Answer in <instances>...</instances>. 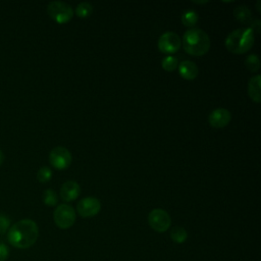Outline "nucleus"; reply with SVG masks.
Wrapping results in <instances>:
<instances>
[{
    "label": "nucleus",
    "mask_w": 261,
    "mask_h": 261,
    "mask_svg": "<svg viewBox=\"0 0 261 261\" xmlns=\"http://www.w3.org/2000/svg\"><path fill=\"white\" fill-rule=\"evenodd\" d=\"M208 1H193V3H196V4H205Z\"/></svg>",
    "instance_id": "obj_26"
},
{
    "label": "nucleus",
    "mask_w": 261,
    "mask_h": 261,
    "mask_svg": "<svg viewBox=\"0 0 261 261\" xmlns=\"http://www.w3.org/2000/svg\"><path fill=\"white\" fill-rule=\"evenodd\" d=\"M93 11V5L90 2H81L75 7V14L81 18H86L91 15Z\"/></svg>",
    "instance_id": "obj_17"
},
{
    "label": "nucleus",
    "mask_w": 261,
    "mask_h": 261,
    "mask_svg": "<svg viewBox=\"0 0 261 261\" xmlns=\"http://www.w3.org/2000/svg\"><path fill=\"white\" fill-rule=\"evenodd\" d=\"M57 195L56 193L51 190V189H47L44 191L43 193V202L45 205L47 206H55L57 204Z\"/></svg>",
    "instance_id": "obj_20"
},
{
    "label": "nucleus",
    "mask_w": 261,
    "mask_h": 261,
    "mask_svg": "<svg viewBox=\"0 0 261 261\" xmlns=\"http://www.w3.org/2000/svg\"><path fill=\"white\" fill-rule=\"evenodd\" d=\"M231 119L230 112L225 108H216L214 109L208 117L209 124L215 128H222L226 126Z\"/></svg>",
    "instance_id": "obj_10"
},
{
    "label": "nucleus",
    "mask_w": 261,
    "mask_h": 261,
    "mask_svg": "<svg viewBox=\"0 0 261 261\" xmlns=\"http://www.w3.org/2000/svg\"><path fill=\"white\" fill-rule=\"evenodd\" d=\"M39 237V228L37 223L32 219H21L7 231V240L9 244L17 249H28L32 247Z\"/></svg>",
    "instance_id": "obj_1"
},
{
    "label": "nucleus",
    "mask_w": 261,
    "mask_h": 261,
    "mask_svg": "<svg viewBox=\"0 0 261 261\" xmlns=\"http://www.w3.org/2000/svg\"><path fill=\"white\" fill-rule=\"evenodd\" d=\"M170 238L171 240L176 244H182L186 242L188 238L187 230L181 226H174L171 228L170 231Z\"/></svg>",
    "instance_id": "obj_15"
},
{
    "label": "nucleus",
    "mask_w": 261,
    "mask_h": 261,
    "mask_svg": "<svg viewBox=\"0 0 261 261\" xmlns=\"http://www.w3.org/2000/svg\"><path fill=\"white\" fill-rule=\"evenodd\" d=\"M49 16L58 23H66L73 16L72 7L63 1H51L47 5Z\"/></svg>",
    "instance_id": "obj_4"
},
{
    "label": "nucleus",
    "mask_w": 261,
    "mask_h": 261,
    "mask_svg": "<svg viewBox=\"0 0 261 261\" xmlns=\"http://www.w3.org/2000/svg\"><path fill=\"white\" fill-rule=\"evenodd\" d=\"M233 15L238 21L245 23V24H250L253 20L251 10L245 5L237 6L233 10Z\"/></svg>",
    "instance_id": "obj_14"
},
{
    "label": "nucleus",
    "mask_w": 261,
    "mask_h": 261,
    "mask_svg": "<svg viewBox=\"0 0 261 261\" xmlns=\"http://www.w3.org/2000/svg\"><path fill=\"white\" fill-rule=\"evenodd\" d=\"M71 160H72V157L70 152L66 148L61 146L55 147L49 153L50 164L55 169H58V170L66 169L70 165Z\"/></svg>",
    "instance_id": "obj_7"
},
{
    "label": "nucleus",
    "mask_w": 261,
    "mask_h": 261,
    "mask_svg": "<svg viewBox=\"0 0 261 261\" xmlns=\"http://www.w3.org/2000/svg\"><path fill=\"white\" fill-rule=\"evenodd\" d=\"M260 83H261V76L259 74L251 77L248 83V94L250 98L256 103H259L261 101Z\"/></svg>",
    "instance_id": "obj_13"
},
{
    "label": "nucleus",
    "mask_w": 261,
    "mask_h": 261,
    "mask_svg": "<svg viewBox=\"0 0 261 261\" xmlns=\"http://www.w3.org/2000/svg\"><path fill=\"white\" fill-rule=\"evenodd\" d=\"M81 193L80 185L73 180L65 181L60 188V197L65 202H71L75 200Z\"/></svg>",
    "instance_id": "obj_11"
},
{
    "label": "nucleus",
    "mask_w": 261,
    "mask_h": 261,
    "mask_svg": "<svg viewBox=\"0 0 261 261\" xmlns=\"http://www.w3.org/2000/svg\"><path fill=\"white\" fill-rule=\"evenodd\" d=\"M250 29H251L254 33H260L261 21H260L259 19H254V20H252V22L250 23Z\"/></svg>",
    "instance_id": "obj_24"
},
{
    "label": "nucleus",
    "mask_w": 261,
    "mask_h": 261,
    "mask_svg": "<svg viewBox=\"0 0 261 261\" xmlns=\"http://www.w3.org/2000/svg\"><path fill=\"white\" fill-rule=\"evenodd\" d=\"M178 65V61L174 56H165L161 61V66L166 71H173Z\"/></svg>",
    "instance_id": "obj_19"
},
{
    "label": "nucleus",
    "mask_w": 261,
    "mask_h": 261,
    "mask_svg": "<svg viewBox=\"0 0 261 261\" xmlns=\"http://www.w3.org/2000/svg\"><path fill=\"white\" fill-rule=\"evenodd\" d=\"M254 44V32L250 28L237 29L225 39L226 49L234 54L248 52Z\"/></svg>",
    "instance_id": "obj_3"
},
{
    "label": "nucleus",
    "mask_w": 261,
    "mask_h": 261,
    "mask_svg": "<svg viewBox=\"0 0 261 261\" xmlns=\"http://www.w3.org/2000/svg\"><path fill=\"white\" fill-rule=\"evenodd\" d=\"M100 200L94 197H87L82 199L76 205V211L82 217H93L100 212Z\"/></svg>",
    "instance_id": "obj_9"
},
{
    "label": "nucleus",
    "mask_w": 261,
    "mask_h": 261,
    "mask_svg": "<svg viewBox=\"0 0 261 261\" xmlns=\"http://www.w3.org/2000/svg\"><path fill=\"white\" fill-rule=\"evenodd\" d=\"M52 177V170L48 166H42L37 172V179L40 182H47Z\"/></svg>",
    "instance_id": "obj_21"
},
{
    "label": "nucleus",
    "mask_w": 261,
    "mask_h": 261,
    "mask_svg": "<svg viewBox=\"0 0 261 261\" xmlns=\"http://www.w3.org/2000/svg\"><path fill=\"white\" fill-rule=\"evenodd\" d=\"M8 256H9L8 247L5 244L0 243V261H6Z\"/></svg>",
    "instance_id": "obj_23"
},
{
    "label": "nucleus",
    "mask_w": 261,
    "mask_h": 261,
    "mask_svg": "<svg viewBox=\"0 0 261 261\" xmlns=\"http://www.w3.org/2000/svg\"><path fill=\"white\" fill-rule=\"evenodd\" d=\"M180 38L174 32H166L162 34L158 40V48L163 53L172 54L177 52L180 47Z\"/></svg>",
    "instance_id": "obj_8"
},
{
    "label": "nucleus",
    "mask_w": 261,
    "mask_h": 261,
    "mask_svg": "<svg viewBox=\"0 0 261 261\" xmlns=\"http://www.w3.org/2000/svg\"><path fill=\"white\" fill-rule=\"evenodd\" d=\"M3 161H4V154H3V152L0 150V165L3 163Z\"/></svg>",
    "instance_id": "obj_25"
},
{
    "label": "nucleus",
    "mask_w": 261,
    "mask_h": 261,
    "mask_svg": "<svg viewBox=\"0 0 261 261\" xmlns=\"http://www.w3.org/2000/svg\"><path fill=\"white\" fill-rule=\"evenodd\" d=\"M9 227H10V219L6 215L0 213V234L6 233Z\"/></svg>",
    "instance_id": "obj_22"
},
{
    "label": "nucleus",
    "mask_w": 261,
    "mask_h": 261,
    "mask_svg": "<svg viewBox=\"0 0 261 261\" xmlns=\"http://www.w3.org/2000/svg\"><path fill=\"white\" fill-rule=\"evenodd\" d=\"M245 66L252 72H256L260 68V60L256 54L249 55L245 60Z\"/></svg>",
    "instance_id": "obj_18"
},
{
    "label": "nucleus",
    "mask_w": 261,
    "mask_h": 261,
    "mask_svg": "<svg viewBox=\"0 0 261 261\" xmlns=\"http://www.w3.org/2000/svg\"><path fill=\"white\" fill-rule=\"evenodd\" d=\"M55 224L61 228L66 229L73 225L75 221V212L68 204H60L56 207L53 213Z\"/></svg>",
    "instance_id": "obj_5"
},
{
    "label": "nucleus",
    "mask_w": 261,
    "mask_h": 261,
    "mask_svg": "<svg viewBox=\"0 0 261 261\" xmlns=\"http://www.w3.org/2000/svg\"><path fill=\"white\" fill-rule=\"evenodd\" d=\"M148 222L155 231L164 232L170 227L171 219L165 210L156 208L149 213Z\"/></svg>",
    "instance_id": "obj_6"
},
{
    "label": "nucleus",
    "mask_w": 261,
    "mask_h": 261,
    "mask_svg": "<svg viewBox=\"0 0 261 261\" xmlns=\"http://www.w3.org/2000/svg\"><path fill=\"white\" fill-rule=\"evenodd\" d=\"M210 38L201 29L193 28L185 32L182 46L185 51L193 56H202L210 49Z\"/></svg>",
    "instance_id": "obj_2"
},
{
    "label": "nucleus",
    "mask_w": 261,
    "mask_h": 261,
    "mask_svg": "<svg viewBox=\"0 0 261 261\" xmlns=\"http://www.w3.org/2000/svg\"><path fill=\"white\" fill-rule=\"evenodd\" d=\"M199 20V15L195 10L189 9L181 14V22L186 27H194Z\"/></svg>",
    "instance_id": "obj_16"
},
{
    "label": "nucleus",
    "mask_w": 261,
    "mask_h": 261,
    "mask_svg": "<svg viewBox=\"0 0 261 261\" xmlns=\"http://www.w3.org/2000/svg\"><path fill=\"white\" fill-rule=\"evenodd\" d=\"M178 66V73L181 77L188 81H192L198 76L199 69L195 62L191 60H184L179 63Z\"/></svg>",
    "instance_id": "obj_12"
}]
</instances>
